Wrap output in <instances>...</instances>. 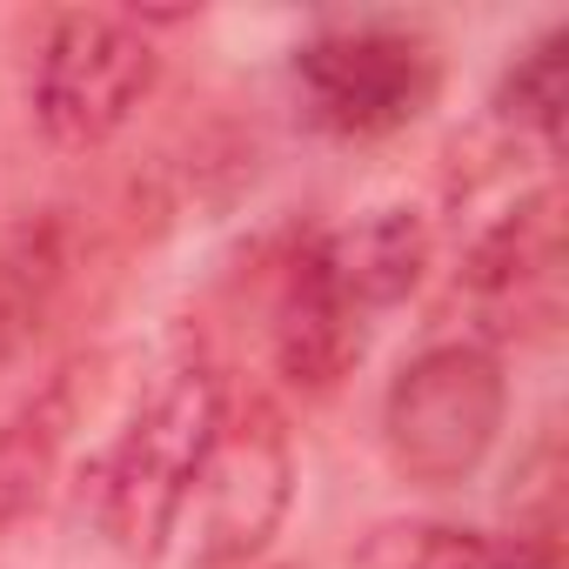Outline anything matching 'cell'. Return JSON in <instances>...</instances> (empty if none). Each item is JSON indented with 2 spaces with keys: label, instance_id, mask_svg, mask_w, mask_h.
I'll return each instance as SVG.
<instances>
[{
  "label": "cell",
  "instance_id": "6da1fadb",
  "mask_svg": "<svg viewBox=\"0 0 569 569\" xmlns=\"http://www.w3.org/2000/svg\"><path fill=\"white\" fill-rule=\"evenodd\" d=\"M221 416H228V389L208 369H174L134 409V422L114 436V449L94 469V516H101V529L114 536L121 556L148 562L181 529L188 489L208 462V442H214Z\"/></svg>",
  "mask_w": 569,
  "mask_h": 569
},
{
  "label": "cell",
  "instance_id": "7a4b0ae2",
  "mask_svg": "<svg viewBox=\"0 0 569 569\" xmlns=\"http://www.w3.org/2000/svg\"><path fill=\"white\" fill-rule=\"evenodd\" d=\"M509 416L502 362L482 342H436L422 349L382 402V449L402 482L456 489L482 469Z\"/></svg>",
  "mask_w": 569,
  "mask_h": 569
},
{
  "label": "cell",
  "instance_id": "3957f363",
  "mask_svg": "<svg viewBox=\"0 0 569 569\" xmlns=\"http://www.w3.org/2000/svg\"><path fill=\"white\" fill-rule=\"evenodd\" d=\"M296 101L302 121L336 141H382L429 114L442 88V61L409 28H329L296 48Z\"/></svg>",
  "mask_w": 569,
  "mask_h": 569
},
{
  "label": "cell",
  "instance_id": "277c9868",
  "mask_svg": "<svg viewBox=\"0 0 569 569\" xmlns=\"http://www.w3.org/2000/svg\"><path fill=\"white\" fill-rule=\"evenodd\" d=\"M154 74L161 54L128 14H101V8L54 14L34 54V121L61 148H101L134 121Z\"/></svg>",
  "mask_w": 569,
  "mask_h": 569
},
{
  "label": "cell",
  "instance_id": "5b68a950",
  "mask_svg": "<svg viewBox=\"0 0 569 569\" xmlns=\"http://www.w3.org/2000/svg\"><path fill=\"white\" fill-rule=\"evenodd\" d=\"M289 496H296V449H289L281 416L261 402L228 409L208 442V462L188 489V509H181V522L194 516V556L208 569L248 562L281 529Z\"/></svg>",
  "mask_w": 569,
  "mask_h": 569
},
{
  "label": "cell",
  "instance_id": "8992f818",
  "mask_svg": "<svg viewBox=\"0 0 569 569\" xmlns=\"http://www.w3.org/2000/svg\"><path fill=\"white\" fill-rule=\"evenodd\" d=\"M302 261L316 268V281L362 322H376L382 309L409 302V289L429 268V228L409 208H369L342 228H329L322 241L302 248Z\"/></svg>",
  "mask_w": 569,
  "mask_h": 569
},
{
  "label": "cell",
  "instance_id": "52a82bcc",
  "mask_svg": "<svg viewBox=\"0 0 569 569\" xmlns=\"http://www.w3.org/2000/svg\"><path fill=\"white\" fill-rule=\"evenodd\" d=\"M556 281H562V201L556 188H542L476 241L462 289L482 316H496V329H516L529 316H556Z\"/></svg>",
  "mask_w": 569,
  "mask_h": 569
},
{
  "label": "cell",
  "instance_id": "ba28073f",
  "mask_svg": "<svg viewBox=\"0 0 569 569\" xmlns=\"http://www.w3.org/2000/svg\"><path fill=\"white\" fill-rule=\"evenodd\" d=\"M369 349V322L349 316L316 268L296 254L289 274H281V302H274V362L296 389H336Z\"/></svg>",
  "mask_w": 569,
  "mask_h": 569
},
{
  "label": "cell",
  "instance_id": "9c48e42d",
  "mask_svg": "<svg viewBox=\"0 0 569 569\" xmlns=\"http://www.w3.org/2000/svg\"><path fill=\"white\" fill-rule=\"evenodd\" d=\"M356 569H562L549 536H496L462 522H382Z\"/></svg>",
  "mask_w": 569,
  "mask_h": 569
},
{
  "label": "cell",
  "instance_id": "30bf717a",
  "mask_svg": "<svg viewBox=\"0 0 569 569\" xmlns=\"http://www.w3.org/2000/svg\"><path fill=\"white\" fill-rule=\"evenodd\" d=\"M496 108H502L509 128H529L549 148L562 141V114H569V28H549V34H536L516 54V68L496 88Z\"/></svg>",
  "mask_w": 569,
  "mask_h": 569
},
{
  "label": "cell",
  "instance_id": "8fae6325",
  "mask_svg": "<svg viewBox=\"0 0 569 569\" xmlns=\"http://www.w3.org/2000/svg\"><path fill=\"white\" fill-rule=\"evenodd\" d=\"M48 489V442L28 436L21 422L14 429H0V522H14L41 502Z\"/></svg>",
  "mask_w": 569,
  "mask_h": 569
}]
</instances>
